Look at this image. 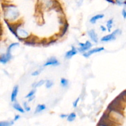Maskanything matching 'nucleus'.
<instances>
[{"instance_id":"8","label":"nucleus","mask_w":126,"mask_h":126,"mask_svg":"<svg viewBox=\"0 0 126 126\" xmlns=\"http://www.w3.org/2000/svg\"><path fill=\"white\" fill-rule=\"evenodd\" d=\"M78 51L77 50V48L75 47V46H72L71 47V49L70 50H68V51H67L65 53V58L66 59H71L73 57H74L78 54Z\"/></svg>"},{"instance_id":"16","label":"nucleus","mask_w":126,"mask_h":126,"mask_svg":"<svg viewBox=\"0 0 126 126\" xmlns=\"http://www.w3.org/2000/svg\"><path fill=\"white\" fill-rule=\"evenodd\" d=\"M14 121H0V126H12L14 124Z\"/></svg>"},{"instance_id":"30","label":"nucleus","mask_w":126,"mask_h":126,"mask_svg":"<svg viewBox=\"0 0 126 126\" xmlns=\"http://www.w3.org/2000/svg\"><path fill=\"white\" fill-rule=\"evenodd\" d=\"M68 116V114H60V117L61 118H62V119H65V118H66Z\"/></svg>"},{"instance_id":"27","label":"nucleus","mask_w":126,"mask_h":126,"mask_svg":"<svg viewBox=\"0 0 126 126\" xmlns=\"http://www.w3.org/2000/svg\"><path fill=\"white\" fill-rule=\"evenodd\" d=\"M122 15H123L124 18H126V9H124L122 11Z\"/></svg>"},{"instance_id":"25","label":"nucleus","mask_w":126,"mask_h":126,"mask_svg":"<svg viewBox=\"0 0 126 126\" xmlns=\"http://www.w3.org/2000/svg\"><path fill=\"white\" fill-rule=\"evenodd\" d=\"M80 100V97H78V98H76V100H75V102L73 103V106L74 108H77L78 107V105L79 102Z\"/></svg>"},{"instance_id":"29","label":"nucleus","mask_w":126,"mask_h":126,"mask_svg":"<svg viewBox=\"0 0 126 126\" xmlns=\"http://www.w3.org/2000/svg\"><path fill=\"white\" fill-rule=\"evenodd\" d=\"M20 118V116L18 115V114H17V115L15 116L14 121H18Z\"/></svg>"},{"instance_id":"1","label":"nucleus","mask_w":126,"mask_h":126,"mask_svg":"<svg viewBox=\"0 0 126 126\" xmlns=\"http://www.w3.org/2000/svg\"><path fill=\"white\" fill-rule=\"evenodd\" d=\"M4 20L9 23H14L18 19L20 12L16 5L11 3H4L2 4Z\"/></svg>"},{"instance_id":"13","label":"nucleus","mask_w":126,"mask_h":126,"mask_svg":"<svg viewBox=\"0 0 126 126\" xmlns=\"http://www.w3.org/2000/svg\"><path fill=\"white\" fill-rule=\"evenodd\" d=\"M46 109V106L44 104H39L36 107L35 111H34V114H38V113H41L42 111H44Z\"/></svg>"},{"instance_id":"14","label":"nucleus","mask_w":126,"mask_h":126,"mask_svg":"<svg viewBox=\"0 0 126 126\" xmlns=\"http://www.w3.org/2000/svg\"><path fill=\"white\" fill-rule=\"evenodd\" d=\"M45 82L46 81L44 79H41L39 81H37V82H35L32 84V87L33 89H36L38 87H39L43 86V85H44L45 84Z\"/></svg>"},{"instance_id":"10","label":"nucleus","mask_w":126,"mask_h":126,"mask_svg":"<svg viewBox=\"0 0 126 126\" xmlns=\"http://www.w3.org/2000/svg\"><path fill=\"white\" fill-rule=\"evenodd\" d=\"M68 28L69 24L68 23L67 21H66V22H65V23L62 25L61 29H60V32L59 34V38H63V37L66 34V33H67L68 30Z\"/></svg>"},{"instance_id":"15","label":"nucleus","mask_w":126,"mask_h":126,"mask_svg":"<svg viewBox=\"0 0 126 126\" xmlns=\"http://www.w3.org/2000/svg\"><path fill=\"white\" fill-rule=\"evenodd\" d=\"M20 44L18 43H11L8 47H7V49H6V52L8 53H12V50H13L14 48H16V47L19 46Z\"/></svg>"},{"instance_id":"12","label":"nucleus","mask_w":126,"mask_h":126,"mask_svg":"<svg viewBox=\"0 0 126 126\" xmlns=\"http://www.w3.org/2000/svg\"><path fill=\"white\" fill-rule=\"evenodd\" d=\"M12 107H13L14 109H15L16 111L19 112V113H25V110L24 109H23V108L19 104V103H18V102H17V101L14 102L13 105H12Z\"/></svg>"},{"instance_id":"2","label":"nucleus","mask_w":126,"mask_h":126,"mask_svg":"<svg viewBox=\"0 0 126 126\" xmlns=\"http://www.w3.org/2000/svg\"><path fill=\"white\" fill-rule=\"evenodd\" d=\"M122 32L120 29H116L112 32V33L107 35L104 36L100 39V41L103 43H107V42H110L112 41H114L116 39V36L118 35H120L121 34Z\"/></svg>"},{"instance_id":"19","label":"nucleus","mask_w":126,"mask_h":126,"mask_svg":"<svg viewBox=\"0 0 126 126\" xmlns=\"http://www.w3.org/2000/svg\"><path fill=\"white\" fill-rule=\"evenodd\" d=\"M113 18H110V19L108 20L107 22V29L108 30V31L109 32H111V28L113 27Z\"/></svg>"},{"instance_id":"11","label":"nucleus","mask_w":126,"mask_h":126,"mask_svg":"<svg viewBox=\"0 0 126 126\" xmlns=\"http://www.w3.org/2000/svg\"><path fill=\"white\" fill-rule=\"evenodd\" d=\"M104 17L105 15L103 14H97L91 17L89 20V22L92 24H95L97 22V21L102 19V18H104Z\"/></svg>"},{"instance_id":"7","label":"nucleus","mask_w":126,"mask_h":126,"mask_svg":"<svg viewBox=\"0 0 126 126\" xmlns=\"http://www.w3.org/2000/svg\"><path fill=\"white\" fill-rule=\"evenodd\" d=\"M18 91H19V86L18 85H16V86H14L11 95V101L12 103L17 101V97Z\"/></svg>"},{"instance_id":"24","label":"nucleus","mask_w":126,"mask_h":126,"mask_svg":"<svg viewBox=\"0 0 126 126\" xmlns=\"http://www.w3.org/2000/svg\"><path fill=\"white\" fill-rule=\"evenodd\" d=\"M114 2L118 5L121 6V5L125 4L126 2V0H114Z\"/></svg>"},{"instance_id":"26","label":"nucleus","mask_w":126,"mask_h":126,"mask_svg":"<svg viewBox=\"0 0 126 126\" xmlns=\"http://www.w3.org/2000/svg\"><path fill=\"white\" fill-rule=\"evenodd\" d=\"M100 28L101 31H102V32H106V31L107 30V27H105V26H103V25H100Z\"/></svg>"},{"instance_id":"28","label":"nucleus","mask_w":126,"mask_h":126,"mask_svg":"<svg viewBox=\"0 0 126 126\" xmlns=\"http://www.w3.org/2000/svg\"><path fill=\"white\" fill-rule=\"evenodd\" d=\"M34 98H35V95H33V96H32V97H29V98H28V102H32Z\"/></svg>"},{"instance_id":"9","label":"nucleus","mask_w":126,"mask_h":126,"mask_svg":"<svg viewBox=\"0 0 126 126\" xmlns=\"http://www.w3.org/2000/svg\"><path fill=\"white\" fill-rule=\"evenodd\" d=\"M88 35L89 36V38H91V39L92 40V41L93 43H98V35H97V33H96V32L95 31V30L94 29H91L90 30L88 31Z\"/></svg>"},{"instance_id":"23","label":"nucleus","mask_w":126,"mask_h":126,"mask_svg":"<svg viewBox=\"0 0 126 126\" xmlns=\"http://www.w3.org/2000/svg\"><path fill=\"white\" fill-rule=\"evenodd\" d=\"M42 70H43V68L41 69H39V70H37L34 71L32 73V76H38L39 75H40L41 73Z\"/></svg>"},{"instance_id":"6","label":"nucleus","mask_w":126,"mask_h":126,"mask_svg":"<svg viewBox=\"0 0 126 126\" xmlns=\"http://www.w3.org/2000/svg\"><path fill=\"white\" fill-rule=\"evenodd\" d=\"M60 65V62L59 60L54 57H50L46 62L43 65V67H46V66H59Z\"/></svg>"},{"instance_id":"3","label":"nucleus","mask_w":126,"mask_h":126,"mask_svg":"<svg viewBox=\"0 0 126 126\" xmlns=\"http://www.w3.org/2000/svg\"><path fill=\"white\" fill-rule=\"evenodd\" d=\"M78 45L79 47L77 49L78 51L82 53V54L88 51L92 47V44L89 41H86L84 43H79L78 44Z\"/></svg>"},{"instance_id":"31","label":"nucleus","mask_w":126,"mask_h":126,"mask_svg":"<svg viewBox=\"0 0 126 126\" xmlns=\"http://www.w3.org/2000/svg\"><path fill=\"white\" fill-rule=\"evenodd\" d=\"M97 126H107L104 125V124H100V123H98V124H97Z\"/></svg>"},{"instance_id":"20","label":"nucleus","mask_w":126,"mask_h":126,"mask_svg":"<svg viewBox=\"0 0 126 126\" xmlns=\"http://www.w3.org/2000/svg\"><path fill=\"white\" fill-rule=\"evenodd\" d=\"M54 85V82L51 80H47L45 82V86L46 89H50Z\"/></svg>"},{"instance_id":"22","label":"nucleus","mask_w":126,"mask_h":126,"mask_svg":"<svg viewBox=\"0 0 126 126\" xmlns=\"http://www.w3.org/2000/svg\"><path fill=\"white\" fill-rule=\"evenodd\" d=\"M36 93V89H33L31 91H30L28 94H27V95L25 96V98H28L29 97H32V96H33L35 95Z\"/></svg>"},{"instance_id":"4","label":"nucleus","mask_w":126,"mask_h":126,"mask_svg":"<svg viewBox=\"0 0 126 126\" xmlns=\"http://www.w3.org/2000/svg\"><path fill=\"white\" fill-rule=\"evenodd\" d=\"M12 59V53H2L0 55V63L6 65V63L11 61Z\"/></svg>"},{"instance_id":"21","label":"nucleus","mask_w":126,"mask_h":126,"mask_svg":"<svg viewBox=\"0 0 126 126\" xmlns=\"http://www.w3.org/2000/svg\"><path fill=\"white\" fill-rule=\"evenodd\" d=\"M23 109H24V110L26 111L27 112H29L31 111V108L30 107V106L28 105V102H23Z\"/></svg>"},{"instance_id":"18","label":"nucleus","mask_w":126,"mask_h":126,"mask_svg":"<svg viewBox=\"0 0 126 126\" xmlns=\"http://www.w3.org/2000/svg\"><path fill=\"white\" fill-rule=\"evenodd\" d=\"M68 80L64 78H61V79H60V85H61L62 87H63V88H66V87H67L68 86Z\"/></svg>"},{"instance_id":"5","label":"nucleus","mask_w":126,"mask_h":126,"mask_svg":"<svg viewBox=\"0 0 126 126\" xmlns=\"http://www.w3.org/2000/svg\"><path fill=\"white\" fill-rule=\"evenodd\" d=\"M105 50V48L103 47H95L94 48L92 49H90L88 51L86 52L83 53L82 55L85 58H89L90 56H91L93 54H96V53L100 52L103 51Z\"/></svg>"},{"instance_id":"17","label":"nucleus","mask_w":126,"mask_h":126,"mask_svg":"<svg viewBox=\"0 0 126 126\" xmlns=\"http://www.w3.org/2000/svg\"><path fill=\"white\" fill-rule=\"evenodd\" d=\"M76 118V113L73 112V113H71L70 114H69L68 115L66 119H67V121L68 122H73L75 120Z\"/></svg>"}]
</instances>
